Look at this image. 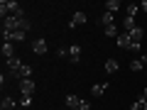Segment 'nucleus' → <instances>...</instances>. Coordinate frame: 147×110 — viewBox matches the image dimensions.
<instances>
[{"instance_id":"9","label":"nucleus","mask_w":147,"mask_h":110,"mask_svg":"<svg viewBox=\"0 0 147 110\" xmlns=\"http://www.w3.org/2000/svg\"><path fill=\"white\" fill-rule=\"evenodd\" d=\"M3 56H5V61L15 56V44L12 42H3Z\"/></svg>"},{"instance_id":"24","label":"nucleus","mask_w":147,"mask_h":110,"mask_svg":"<svg viewBox=\"0 0 147 110\" xmlns=\"http://www.w3.org/2000/svg\"><path fill=\"white\" fill-rule=\"evenodd\" d=\"M140 100H142V110H147V98H142V95H140Z\"/></svg>"},{"instance_id":"19","label":"nucleus","mask_w":147,"mask_h":110,"mask_svg":"<svg viewBox=\"0 0 147 110\" xmlns=\"http://www.w3.org/2000/svg\"><path fill=\"white\" fill-rule=\"evenodd\" d=\"M30 105H32V95H22V103H20V108H30Z\"/></svg>"},{"instance_id":"21","label":"nucleus","mask_w":147,"mask_h":110,"mask_svg":"<svg viewBox=\"0 0 147 110\" xmlns=\"http://www.w3.org/2000/svg\"><path fill=\"white\" fill-rule=\"evenodd\" d=\"M59 56H61V59H69V47H61V49H59Z\"/></svg>"},{"instance_id":"6","label":"nucleus","mask_w":147,"mask_h":110,"mask_svg":"<svg viewBox=\"0 0 147 110\" xmlns=\"http://www.w3.org/2000/svg\"><path fill=\"white\" fill-rule=\"evenodd\" d=\"M32 52H34V54H47V42H44L42 37L32 42Z\"/></svg>"},{"instance_id":"27","label":"nucleus","mask_w":147,"mask_h":110,"mask_svg":"<svg viewBox=\"0 0 147 110\" xmlns=\"http://www.w3.org/2000/svg\"><path fill=\"white\" fill-rule=\"evenodd\" d=\"M74 110H81V108H74Z\"/></svg>"},{"instance_id":"12","label":"nucleus","mask_w":147,"mask_h":110,"mask_svg":"<svg viewBox=\"0 0 147 110\" xmlns=\"http://www.w3.org/2000/svg\"><path fill=\"white\" fill-rule=\"evenodd\" d=\"M103 7H105V12H113V15H115V12L120 10V0H108Z\"/></svg>"},{"instance_id":"17","label":"nucleus","mask_w":147,"mask_h":110,"mask_svg":"<svg viewBox=\"0 0 147 110\" xmlns=\"http://www.w3.org/2000/svg\"><path fill=\"white\" fill-rule=\"evenodd\" d=\"M105 71H108V73H115L118 71V61H115V59H108V61H105Z\"/></svg>"},{"instance_id":"16","label":"nucleus","mask_w":147,"mask_h":110,"mask_svg":"<svg viewBox=\"0 0 147 110\" xmlns=\"http://www.w3.org/2000/svg\"><path fill=\"white\" fill-rule=\"evenodd\" d=\"M137 12H140V5H135V3H130V5L125 7V15H127V17H135Z\"/></svg>"},{"instance_id":"26","label":"nucleus","mask_w":147,"mask_h":110,"mask_svg":"<svg viewBox=\"0 0 147 110\" xmlns=\"http://www.w3.org/2000/svg\"><path fill=\"white\" fill-rule=\"evenodd\" d=\"M142 98H147V86H145V91H142Z\"/></svg>"},{"instance_id":"1","label":"nucleus","mask_w":147,"mask_h":110,"mask_svg":"<svg viewBox=\"0 0 147 110\" xmlns=\"http://www.w3.org/2000/svg\"><path fill=\"white\" fill-rule=\"evenodd\" d=\"M20 3H15V0H3L0 3V15H3V20H5L7 15H15V12H20Z\"/></svg>"},{"instance_id":"3","label":"nucleus","mask_w":147,"mask_h":110,"mask_svg":"<svg viewBox=\"0 0 147 110\" xmlns=\"http://www.w3.org/2000/svg\"><path fill=\"white\" fill-rule=\"evenodd\" d=\"M34 81L32 78H25V81H20V93L22 95H34Z\"/></svg>"},{"instance_id":"7","label":"nucleus","mask_w":147,"mask_h":110,"mask_svg":"<svg viewBox=\"0 0 147 110\" xmlns=\"http://www.w3.org/2000/svg\"><path fill=\"white\" fill-rule=\"evenodd\" d=\"M98 25H100V27H110V25H115V17H113V12H103V15L98 17Z\"/></svg>"},{"instance_id":"20","label":"nucleus","mask_w":147,"mask_h":110,"mask_svg":"<svg viewBox=\"0 0 147 110\" xmlns=\"http://www.w3.org/2000/svg\"><path fill=\"white\" fill-rule=\"evenodd\" d=\"M130 68H132V71H142V61H140V59L130 61Z\"/></svg>"},{"instance_id":"2","label":"nucleus","mask_w":147,"mask_h":110,"mask_svg":"<svg viewBox=\"0 0 147 110\" xmlns=\"http://www.w3.org/2000/svg\"><path fill=\"white\" fill-rule=\"evenodd\" d=\"M5 66H7V71H10L12 78H20V68L25 66V64H22L17 56H12V59H7V61H5Z\"/></svg>"},{"instance_id":"11","label":"nucleus","mask_w":147,"mask_h":110,"mask_svg":"<svg viewBox=\"0 0 147 110\" xmlns=\"http://www.w3.org/2000/svg\"><path fill=\"white\" fill-rule=\"evenodd\" d=\"M79 105H81V98H79V95H66V108L69 110H74V108H79Z\"/></svg>"},{"instance_id":"22","label":"nucleus","mask_w":147,"mask_h":110,"mask_svg":"<svg viewBox=\"0 0 147 110\" xmlns=\"http://www.w3.org/2000/svg\"><path fill=\"white\" fill-rule=\"evenodd\" d=\"M130 110H142V100H140V98H137V100H135V103H132V105H130Z\"/></svg>"},{"instance_id":"14","label":"nucleus","mask_w":147,"mask_h":110,"mask_svg":"<svg viewBox=\"0 0 147 110\" xmlns=\"http://www.w3.org/2000/svg\"><path fill=\"white\" fill-rule=\"evenodd\" d=\"M127 34L132 37V42H140L142 44V34H145V30H142V27H135V30H130Z\"/></svg>"},{"instance_id":"10","label":"nucleus","mask_w":147,"mask_h":110,"mask_svg":"<svg viewBox=\"0 0 147 110\" xmlns=\"http://www.w3.org/2000/svg\"><path fill=\"white\" fill-rule=\"evenodd\" d=\"M17 108H20V105H17L12 98H7V95L3 98V103H0V110H17Z\"/></svg>"},{"instance_id":"8","label":"nucleus","mask_w":147,"mask_h":110,"mask_svg":"<svg viewBox=\"0 0 147 110\" xmlns=\"http://www.w3.org/2000/svg\"><path fill=\"white\" fill-rule=\"evenodd\" d=\"M84 22H86V15H84V12H74V17H71V22H69V27H71V30H76V27L84 25Z\"/></svg>"},{"instance_id":"15","label":"nucleus","mask_w":147,"mask_h":110,"mask_svg":"<svg viewBox=\"0 0 147 110\" xmlns=\"http://www.w3.org/2000/svg\"><path fill=\"white\" fill-rule=\"evenodd\" d=\"M105 88H108V83H96L93 88H91V95H93V98H98V95L105 93Z\"/></svg>"},{"instance_id":"23","label":"nucleus","mask_w":147,"mask_h":110,"mask_svg":"<svg viewBox=\"0 0 147 110\" xmlns=\"http://www.w3.org/2000/svg\"><path fill=\"white\" fill-rule=\"evenodd\" d=\"M140 10H142V12H147V0H142V5H140Z\"/></svg>"},{"instance_id":"29","label":"nucleus","mask_w":147,"mask_h":110,"mask_svg":"<svg viewBox=\"0 0 147 110\" xmlns=\"http://www.w3.org/2000/svg\"><path fill=\"white\" fill-rule=\"evenodd\" d=\"M145 37H147V30H145Z\"/></svg>"},{"instance_id":"4","label":"nucleus","mask_w":147,"mask_h":110,"mask_svg":"<svg viewBox=\"0 0 147 110\" xmlns=\"http://www.w3.org/2000/svg\"><path fill=\"white\" fill-rule=\"evenodd\" d=\"M115 42H118V47H120V49H127V52H130V47H132V37L127 34V32H123V34H118Z\"/></svg>"},{"instance_id":"5","label":"nucleus","mask_w":147,"mask_h":110,"mask_svg":"<svg viewBox=\"0 0 147 110\" xmlns=\"http://www.w3.org/2000/svg\"><path fill=\"white\" fill-rule=\"evenodd\" d=\"M69 61H71V64H79L81 61V47H79V44H71V47H69Z\"/></svg>"},{"instance_id":"13","label":"nucleus","mask_w":147,"mask_h":110,"mask_svg":"<svg viewBox=\"0 0 147 110\" xmlns=\"http://www.w3.org/2000/svg\"><path fill=\"white\" fill-rule=\"evenodd\" d=\"M135 27H137L135 25V17H127V15L123 17V32H130V30H135Z\"/></svg>"},{"instance_id":"18","label":"nucleus","mask_w":147,"mask_h":110,"mask_svg":"<svg viewBox=\"0 0 147 110\" xmlns=\"http://www.w3.org/2000/svg\"><path fill=\"white\" fill-rule=\"evenodd\" d=\"M105 37H113V39H118V27L115 25H110V27H103Z\"/></svg>"},{"instance_id":"28","label":"nucleus","mask_w":147,"mask_h":110,"mask_svg":"<svg viewBox=\"0 0 147 110\" xmlns=\"http://www.w3.org/2000/svg\"><path fill=\"white\" fill-rule=\"evenodd\" d=\"M17 110H25V108H17Z\"/></svg>"},{"instance_id":"25","label":"nucleus","mask_w":147,"mask_h":110,"mask_svg":"<svg viewBox=\"0 0 147 110\" xmlns=\"http://www.w3.org/2000/svg\"><path fill=\"white\" fill-rule=\"evenodd\" d=\"M140 61H142V64H147V54H142V59H140Z\"/></svg>"}]
</instances>
